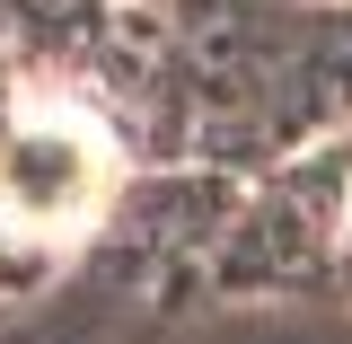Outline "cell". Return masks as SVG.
Masks as SVG:
<instances>
[{
    "label": "cell",
    "instance_id": "cell-1",
    "mask_svg": "<svg viewBox=\"0 0 352 344\" xmlns=\"http://www.w3.org/2000/svg\"><path fill=\"white\" fill-rule=\"evenodd\" d=\"M115 194V141L71 88H18L0 124V221L27 239H71Z\"/></svg>",
    "mask_w": 352,
    "mask_h": 344
}]
</instances>
